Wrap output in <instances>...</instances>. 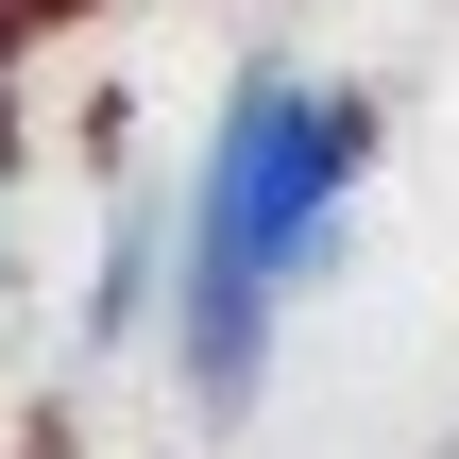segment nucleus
<instances>
[{"mask_svg":"<svg viewBox=\"0 0 459 459\" xmlns=\"http://www.w3.org/2000/svg\"><path fill=\"white\" fill-rule=\"evenodd\" d=\"M375 170V102L324 85V68H238L187 187H170V307H153V358L187 375V409H255L307 273L341 255V204Z\"/></svg>","mask_w":459,"mask_h":459,"instance_id":"nucleus-1","label":"nucleus"},{"mask_svg":"<svg viewBox=\"0 0 459 459\" xmlns=\"http://www.w3.org/2000/svg\"><path fill=\"white\" fill-rule=\"evenodd\" d=\"M153 307H170V204L119 187L102 204V255H85V341H153Z\"/></svg>","mask_w":459,"mask_h":459,"instance_id":"nucleus-2","label":"nucleus"}]
</instances>
